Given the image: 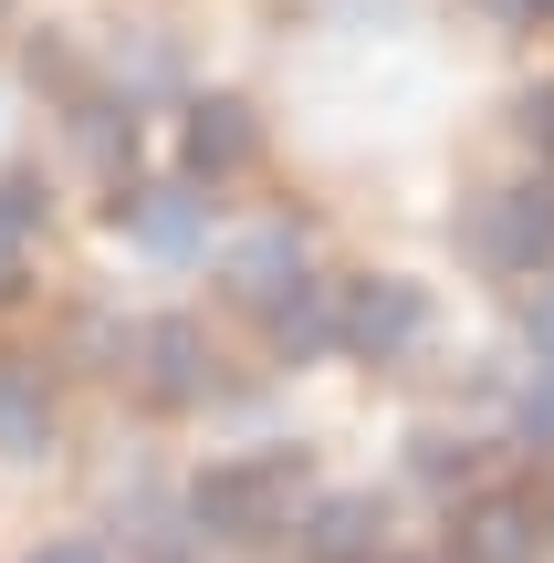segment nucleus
I'll list each match as a JSON object with an SVG mask.
<instances>
[{
	"label": "nucleus",
	"mask_w": 554,
	"mask_h": 563,
	"mask_svg": "<svg viewBox=\"0 0 554 563\" xmlns=\"http://www.w3.org/2000/svg\"><path fill=\"white\" fill-rule=\"evenodd\" d=\"M0 449L11 460H42L53 449V397H42L32 365H0Z\"/></svg>",
	"instance_id": "1a4fd4ad"
},
{
	"label": "nucleus",
	"mask_w": 554,
	"mask_h": 563,
	"mask_svg": "<svg viewBox=\"0 0 554 563\" xmlns=\"http://www.w3.org/2000/svg\"><path fill=\"white\" fill-rule=\"evenodd\" d=\"M377 501H356V490H335V501H314V532H304V553L314 563H377Z\"/></svg>",
	"instance_id": "6e6552de"
},
{
	"label": "nucleus",
	"mask_w": 554,
	"mask_h": 563,
	"mask_svg": "<svg viewBox=\"0 0 554 563\" xmlns=\"http://www.w3.org/2000/svg\"><path fill=\"white\" fill-rule=\"evenodd\" d=\"M262 323H272V344H283V355H314V344H335V302H325V282H304V272H293L283 292L262 302Z\"/></svg>",
	"instance_id": "9d476101"
},
{
	"label": "nucleus",
	"mask_w": 554,
	"mask_h": 563,
	"mask_svg": "<svg viewBox=\"0 0 554 563\" xmlns=\"http://www.w3.org/2000/svg\"><path fill=\"white\" fill-rule=\"evenodd\" d=\"M523 136H534L544 157H554V95H534V104H523Z\"/></svg>",
	"instance_id": "dca6fc26"
},
{
	"label": "nucleus",
	"mask_w": 554,
	"mask_h": 563,
	"mask_svg": "<svg viewBox=\"0 0 554 563\" xmlns=\"http://www.w3.org/2000/svg\"><path fill=\"white\" fill-rule=\"evenodd\" d=\"M471 449H460V439H430V449H419V481H439V490H450V481H471Z\"/></svg>",
	"instance_id": "f8f14e48"
},
{
	"label": "nucleus",
	"mask_w": 554,
	"mask_h": 563,
	"mask_svg": "<svg viewBox=\"0 0 554 563\" xmlns=\"http://www.w3.org/2000/svg\"><path fill=\"white\" fill-rule=\"evenodd\" d=\"M523 334H534V355H544V365H554V292H544V302H534V323H523Z\"/></svg>",
	"instance_id": "f3484780"
},
{
	"label": "nucleus",
	"mask_w": 554,
	"mask_h": 563,
	"mask_svg": "<svg viewBox=\"0 0 554 563\" xmlns=\"http://www.w3.org/2000/svg\"><path fill=\"white\" fill-rule=\"evenodd\" d=\"M116 230H137L157 262H188V251L209 241V199H199V188H126V199H116Z\"/></svg>",
	"instance_id": "39448f33"
},
{
	"label": "nucleus",
	"mask_w": 554,
	"mask_h": 563,
	"mask_svg": "<svg viewBox=\"0 0 554 563\" xmlns=\"http://www.w3.org/2000/svg\"><path fill=\"white\" fill-rule=\"evenodd\" d=\"M32 563H105V553H84V543H53V553H32Z\"/></svg>",
	"instance_id": "a211bd4d"
},
{
	"label": "nucleus",
	"mask_w": 554,
	"mask_h": 563,
	"mask_svg": "<svg viewBox=\"0 0 554 563\" xmlns=\"http://www.w3.org/2000/svg\"><path fill=\"white\" fill-rule=\"evenodd\" d=\"M293 272H304V251H293V230H262V241H241V251H230V292H241L251 313H262V302L283 292Z\"/></svg>",
	"instance_id": "9b49d317"
},
{
	"label": "nucleus",
	"mask_w": 554,
	"mask_h": 563,
	"mask_svg": "<svg viewBox=\"0 0 554 563\" xmlns=\"http://www.w3.org/2000/svg\"><path fill=\"white\" fill-rule=\"evenodd\" d=\"M471 251L492 272H544L554 262V178H523V188H492L471 220Z\"/></svg>",
	"instance_id": "7ed1b4c3"
},
{
	"label": "nucleus",
	"mask_w": 554,
	"mask_h": 563,
	"mask_svg": "<svg viewBox=\"0 0 554 563\" xmlns=\"http://www.w3.org/2000/svg\"><path fill=\"white\" fill-rule=\"evenodd\" d=\"M178 146H188V178H241V167L262 157V125H251L241 95H199L188 125H178Z\"/></svg>",
	"instance_id": "20e7f679"
},
{
	"label": "nucleus",
	"mask_w": 554,
	"mask_h": 563,
	"mask_svg": "<svg viewBox=\"0 0 554 563\" xmlns=\"http://www.w3.org/2000/svg\"><path fill=\"white\" fill-rule=\"evenodd\" d=\"M0 209H11L21 230H42V188H32V178H0Z\"/></svg>",
	"instance_id": "ddd939ff"
},
{
	"label": "nucleus",
	"mask_w": 554,
	"mask_h": 563,
	"mask_svg": "<svg viewBox=\"0 0 554 563\" xmlns=\"http://www.w3.org/2000/svg\"><path fill=\"white\" fill-rule=\"evenodd\" d=\"M293 490H304V449H251L188 490V522L209 543H272V532H293Z\"/></svg>",
	"instance_id": "f257e3e1"
},
{
	"label": "nucleus",
	"mask_w": 554,
	"mask_h": 563,
	"mask_svg": "<svg viewBox=\"0 0 554 563\" xmlns=\"http://www.w3.org/2000/svg\"><path fill=\"white\" fill-rule=\"evenodd\" d=\"M481 11H492V21H523V32H534V21H554V0H481Z\"/></svg>",
	"instance_id": "2eb2a0df"
},
{
	"label": "nucleus",
	"mask_w": 554,
	"mask_h": 563,
	"mask_svg": "<svg viewBox=\"0 0 554 563\" xmlns=\"http://www.w3.org/2000/svg\"><path fill=\"white\" fill-rule=\"evenodd\" d=\"M534 543H544V511L534 501H471L460 511V563H534Z\"/></svg>",
	"instance_id": "0eeeda50"
},
{
	"label": "nucleus",
	"mask_w": 554,
	"mask_h": 563,
	"mask_svg": "<svg viewBox=\"0 0 554 563\" xmlns=\"http://www.w3.org/2000/svg\"><path fill=\"white\" fill-rule=\"evenodd\" d=\"M439 563H460V553H439Z\"/></svg>",
	"instance_id": "aec40b11"
},
{
	"label": "nucleus",
	"mask_w": 554,
	"mask_h": 563,
	"mask_svg": "<svg viewBox=\"0 0 554 563\" xmlns=\"http://www.w3.org/2000/svg\"><path fill=\"white\" fill-rule=\"evenodd\" d=\"M21 241H32V230H21L11 209H0V292H11V282H21Z\"/></svg>",
	"instance_id": "4468645a"
},
{
	"label": "nucleus",
	"mask_w": 554,
	"mask_h": 563,
	"mask_svg": "<svg viewBox=\"0 0 554 563\" xmlns=\"http://www.w3.org/2000/svg\"><path fill=\"white\" fill-rule=\"evenodd\" d=\"M137 376H146V397L157 407H199L209 397V344H199V323H146L137 334Z\"/></svg>",
	"instance_id": "423d86ee"
},
{
	"label": "nucleus",
	"mask_w": 554,
	"mask_h": 563,
	"mask_svg": "<svg viewBox=\"0 0 554 563\" xmlns=\"http://www.w3.org/2000/svg\"><path fill=\"white\" fill-rule=\"evenodd\" d=\"M544 532H554V490H544Z\"/></svg>",
	"instance_id": "6ab92c4d"
},
{
	"label": "nucleus",
	"mask_w": 554,
	"mask_h": 563,
	"mask_svg": "<svg viewBox=\"0 0 554 563\" xmlns=\"http://www.w3.org/2000/svg\"><path fill=\"white\" fill-rule=\"evenodd\" d=\"M335 344H346V355H367V365H409L419 344H430V292H419V282H398V272L346 282V302H335Z\"/></svg>",
	"instance_id": "f03ea898"
}]
</instances>
